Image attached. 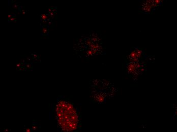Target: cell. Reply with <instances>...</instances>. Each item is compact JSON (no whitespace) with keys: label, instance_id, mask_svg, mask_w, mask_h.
I'll return each instance as SVG.
<instances>
[{"label":"cell","instance_id":"6da1fadb","mask_svg":"<svg viewBox=\"0 0 177 132\" xmlns=\"http://www.w3.org/2000/svg\"><path fill=\"white\" fill-rule=\"evenodd\" d=\"M54 115L61 131L72 132L80 130L79 110L70 100L65 98H59L54 107Z\"/></svg>","mask_w":177,"mask_h":132},{"label":"cell","instance_id":"7a4b0ae2","mask_svg":"<svg viewBox=\"0 0 177 132\" xmlns=\"http://www.w3.org/2000/svg\"><path fill=\"white\" fill-rule=\"evenodd\" d=\"M142 54V51L139 49H136L133 50L129 55V59H131V62H136V61H139V59L141 58Z\"/></svg>","mask_w":177,"mask_h":132}]
</instances>
